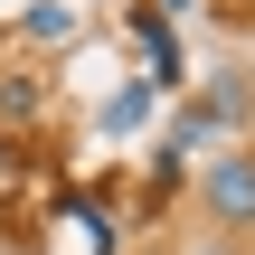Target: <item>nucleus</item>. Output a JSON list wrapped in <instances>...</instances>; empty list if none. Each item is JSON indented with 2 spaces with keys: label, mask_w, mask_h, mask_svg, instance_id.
I'll return each mask as SVG.
<instances>
[{
  "label": "nucleus",
  "mask_w": 255,
  "mask_h": 255,
  "mask_svg": "<svg viewBox=\"0 0 255 255\" xmlns=\"http://www.w3.org/2000/svg\"><path fill=\"white\" fill-rule=\"evenodd\" d=\"M208 218L218 227H255V151L208 161Z\"/></svg>",
  "instance_id": "1"
},
{
  "label": "nucleus",
  "mask_w": 255,
  "mask_h": 255,
  "mask_svg": "<svg viewBox=\"0 0 255 255\" xmlns=\"http://www.w3.org/2000/svg\"><path fill=\"white\" fill-rule=\"evenodd\" d=\"M132 47H142V66H151L142 85H151V95H180L189 66H180V28H170L161 9H132Z\"/></svg>",
  "instance_id": "2"
},
{
  "label": "nucleus",
  "mask_w": 255,
  "mask_h": 255,
  "mask_svg": "<svg viewBox=\"0 0 255 255\" xmlns=\"http://www.w3.org/2000/svg\"><path fill=\"white\" fill-rule=\"evenodd\" d=\"M38 104H47V85H38L28 66H9V76H0V123H38Z\"/></svg>",
  "instance_id": "3"
},
{
  "label": "nucleus",
  "mask_w": 255,
  "mask_h": 255,
  "mask_svg": "<svg viewBox=\"0 0 255 255\" xmlns=\"http://www.w3.org/2000/svg\"><path fill=\"white\" fill-rule=\"evenodd\" d=\"M151 104H161V95H151V85H123V95H114V104H104V114H95V123H104V132H132V123H142V114H151Z\"/></svg>",
  "instance_id": "4"
},
{
  "label": "nucleus",
  "mask_w": 255,
  "mask_h": 255,
  "mask_svg": "<svg viewBox=\"0 0 255 255\" xmlns=\"http://www.w3.org/2000/svg\"><path fill=\"white\" fill-rule=\"evenodd\" d=\"M28 38H47V47L76 38V9H66V0H38V9H28Z\"/></svg>",
  "instance_id": "5"
},
{
  "label": "nucleus",
  "mask_w": 255,
  "mask_h": 255,
  "mask_svg": "<svg viewBox=\"0 0 255 255\" xmlns=\"http://www.w3.org/2000/svg\"><path fill=\"white\" fill-rule=\"evenodd\" d=\"M151 9H189V0H151Z\"/></svg>",
  "instance_id": "6"
}]
</instances>
